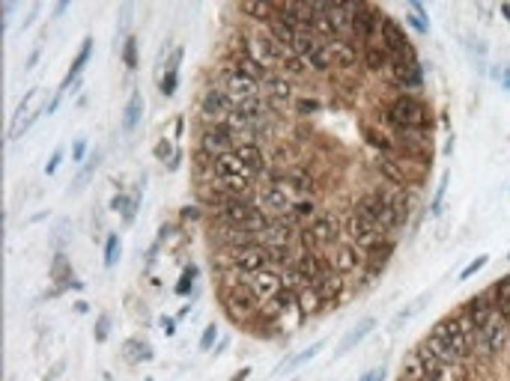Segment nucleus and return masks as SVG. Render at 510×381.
<instances>
[{"mask_svg": "<svg viewBox=\"0 0 510 381\" xmlns=\"http://www.w3.org/2000/svg\"><path fill=\"white\" fill-rule=\"evenodd\" d=\"M356 209L361 215H367L370 221H376L385 232H397L400 227L409 223V211H412V200L403 188H373L367 194H361L356 200Z\"/></svg>", "mask_w": 510, "mask_h": 381, "instance_id": "f257e3e1", "label": "nucleus"}, {"mask_svg": "<svg viewBox=\"0 0 510 381\" xmlns=\"http://www.w3.org/2000/svg\"><path fill=\"white\" fill-rule=\"evenodd\" d=\"M382 126L391 131H427L430 110L418 96H397L382 114Z\"/></svg>", "mask_w": 510, "mask_h": 381, "instance_id": "f03ea898", "label": "nucleus"}, {"mask_svg": "<svg viewBox=\"0 0 510 381\" xmlns=\"http://www.w3.org/2000/svg\"><path fill=\"white\" fill-rule=\"evenodd\" d=\"M436 340H442L448 345V349L460 357V361H465V357H472L474 352H478V334H474V324L469 322V316L465 313H460V316H451L445 322H439L433 331Z\"/></svg>", "mask_w": 510, "mask_h": 381, "instance_id": "7ed1b4c3", "label": "nucleus"}, {"mask_svg": "<svg viewBox=\"0 0 510 381\" xmlns=\"http://www.w3.org/2000/svg\"><path fill=\"white\" fill-rule=\"evenodd\" d=\"M233 107H236V102L227 96V89L209 87L201 96V102H197V119L203 126H227L233 117Z\"/></svg>", "mask_w": 510, "mask_h": 381, "instance_id": "20e7f679", "label": "nucleus"}, {"mask_svg": "<svg viewBox=\"0 0 510 381\" xmlns=\"http://www.w3.org/2000/svg\"><path fill=\"white\" fill-rule=\"evenodd\" d=\"M209 87H221V89H227V96L233 98V102H245V98H254V96H260V81L257 77H251V75H245V72H239V69H233L230 63H224L218 69V75L212 77V84Z\"/></svg>", "mask_w": 510, "mask_h": 381, "instance_id": "39448f33", "label": "nucleus"}, {"mask_svg": "<svg viewBox=\"0 0 510 381\" xmlns=\"http://www.w3.org/2000/svg\"><path fill=\"white\" fill-rule=\"evenodd\" d=\"M379 36H382V48L388 51V60H391V66H400V63H412V60H418L412 42H409V36L403 33V27L397 24L394 18H382Z\"/></svg>", "mask_w": 510, "mask_h": 381, "instance_id": "423d86ee", "label": "nucleus"}, {"mask_svg": "<svg viewBox=\"0 0 510 381\" xmlns=\"http://www.w3.org/2000/svg\"><path fill=\"white\" fill-rule=\"evenodd\" d=\"M340 239V218L331 211H316V218H310L307 230L302 232V241L307 251H319V244H331L335 248Z\"/></svg>", "mask_w": 510, "mask_h": 381, "instance_id": "0eeeda50", "label": "nucleus"}, {"mask_svg": "<svg viewBox=\"0 0 510 381\" xmlns=\"http://www.w3.org/2000/svg\"><path fill=\"white\" fill-rule=\"evenodd\" d=\"M272 253L269 248H263V244H251V248H239V251H230V268H236L242 277H254L265 271V268H272Z\"/></svg>", "mask_w": 510, "mask_h": 381, "instance_id": "6e6552de", "label": "nucleus"}, {"mask_svg": "<svg viewBox=\"0 0 510 381\" xmlns=\"http://www.w3.org/2000/svg\"><path fill=\"white\" fill-rule=\"evenodd\" d=\"M382 13L370 3H352V18H349V33L356 42H373V36L382 27Z\"/></svg>", "mask_w": 510, "mask_h": 381, "instance_id": "1a4fd4ad", "label": "nucleus"}, {"mask_svg": "<svg viewBox=\"0 0 510 381\" xmlns=\"http://www.w3.org/2000/svg\"><path fill=\"white\" fill-rule=\"evenodd\" d=\"M272 182L284 185L296 200L314 197V190H316V176L310 173L307 167H284V170H275L272 173Z\"/></svg>", "mask_w": 510, "mask_h": 381, "instance_id": "9d476101", "label": "nucleus"}, {"mask_svg": "<svg viewBox=\"0 0 510 381\" xmlns=\"http://www.w3.org/2000/svg\"><path fill=\"white\" fill-rule=\"evenodd\" d=\"M197 149L212 155V158H221V155L236 149V137H233L230 126H203L201 137H197Z\"/></svg>", "mask_w": 510, "mask_h": 381, "instance_id": "9b49d317", "label": "nucleus"}, {"mask_svg": "<svg viewBox=\"0 0 510 381\" xmlns=\"http://www.w3.org/2000/svg\"><path fill=\"white\" fill-rule=\"evenodd\" d=\"M507 331L510 328H507V322L502 316H495L490 324H483V328L478 331V352H483L486 357L502 354L507 349V340H510Z\"/></svg>", "mask_w": 510, "mask_h": 381, "instance_id": "f8f14e48", "label": "nucleus"}, {"mask_svg": "<svg viewBox=\"0 0 510 381\" xmlns=\"http://www.w3.org/2000/svg\"><path fill=\"white\" fill-rule=\"evenodd\" d=\"M293 203H296V197H293L284 185H278V182H272L265 190H260V197H257V206H260L269 218L290 215V211H293Z\"/></svg>", "mask_w": 510, "mask_h": 381, "instance_id": "ddd939ff", "label": "nucleus"}, {"mask_svg": "<svg viewBox=\"0 0 510 381\" xmlns=\"http://www.w3.org/2000/svg\"><path fill=\"white\" fill-rule=\"evenodd\" d=\"M328 51H331V60H335V69L340 72H352L356 66L361 63V42L356 39H335V42H326Z\"/></svg>", "mask_w": 510, "mask_h": 381, "instance_id": "4468645a", "label": "nucleus"}, {"mask_svg": "<svg viewBox=\"0 0 510 381\" xmlns=\"http://www.w3.org/2000/svg\"><path fill=\"white\" fill-rule=\"evenodd\" d=\"M227 310L233 313L236 319H248V316H254L257 313V307H260V301H257V295L251 292L248 286H227Z\"/></svg>", "mask_w": 510, "mask_h": 381, "instance_id": "2eb2a0df", "label": "nucleus"}, {"mask_svg": "<svg viewBox=\"0 0 510 381\" xmlns=\"http://www.w3.org/2000/svg\"><path fill=\"white\" fill-rule=\"evenodd\" d=\"M391 84L403 93H421L424 87V72H421V63L412 60V63H400V66H391Z\"/></svg>", "mask_w": 510, "mask_h": 381, "instance_id": "dca6fc26", "label": "nucleus"}, {"mask_svg": "<svg viewBox=\"0 0 510 381\" xmlns=\"http://www.w3.org/2000/svg\"><path fill=\"white\" fill-rule=\"evenodd\" d=\"M284 286V277L275 271V268H265V271H260V274H254L251 280H248V289L254 295H257V301L263 304V301H269L278 289Z\"/></svg>", "mask_w": 510, "mask_h": 381, "instance_id": "f3484780", "label": "nucleus"}, {"mask_svg": "<svg viewBox=\"0 0 510 381\" xmlns=\"http://www.w3.org/2000/svg\"><path fill=\"white\" fill-rule=\"evenodd\" d=\"M361 251L356 244H335V253H331V265H335V271H356L361 265Z\"/></svg>", "mask_w": 510, "mask_h": 381, "instance_id": "a211bd4d", "label": "nucleus"}, {"mask_svg": "<svg viewBox=\"0 0 510 381\" xmlns=\"http://www.w3.org/2000/svg\"><path fill=\"white\" fill-rule=\"evenodd\" d=\"M361 63L367 66V72H382V69L391 66L388 51L382 48V42H364L361 45Z\"/></svg>", "mask_w": 510, "mask_h": 381, "instance_id": "6ab92c4d", "label": "nucleus"}, {"mask_svg": "<svg viewBox=\"0 0 510 381\" xmlns=\"http://www.w3.org/2000/svg\"><path fill=\"white\" fill-rule=\"evenodd\" d=\"M415 354H418L421 369H424V378H427V381H445V369H448V366L442 364L439 357L427 349V343H424V345H418Z\"/></svg>", "mask_w": 510, "mask_h": 381, "instance_id": "aec40b11", "label": "nucleus"}, {"mask_svg": "<svg viewBox=\"0 0 510 381\" xmlns=\"http://www.w3.org/2000/svg\"><path fill=\"white\" fill-rule=\"evenodd\" d=\"M236 152H239V158L245 161V167L257 179L265 173V152L260 149V143H242V147H236Z\"/></svg>", "mask_w": 510, "mask_h": 381, "instance_id": "412c9836", "label": "nucleus"}, {"mask_svg": "<svg viewBox=\"0 0 510 381\" xmlns=\"http://www.w3.org/2000/svg\"><path fill=\"white\" fill-rule=\"evenodd\" d=\"M265 89H269V96H272L278 105H286V102L293 98V93H296L290 77H286V75H278V72H275L269 81H265Z\"/></svg>", "mask_w": 510, "mask_h": 381, "instance_id": "4be33fe9", "label": "nucleus"}, {"mask_svg": "<svg viewBox=\"0 0 510 381\" xmlns=\"http://www.w3.org/2000/svg\"><path fill=\"white\" fill-rule=\"evenodd\" d=\"M493 304H495V310H498V316H502L504 322H507V328H510V277H502L498 283L493 286Z\"/></svg>", "mask_w": 510, "mask_h": 381, "instance_id": "5701e85b", "label": "nucleus"}, {"mask_svg": "<svg viewBox=\"0 0 510 381\" xmlns=\"http://www.w3.org/2000/svg\"><path fill=\"white\" fill-rule=\"evenodd\" d=\"M323 307H326V301L314 286L298 289V310H302L305 316H316V313H323Z\"/></svg>", "mask_w": 510, "mask_h": 381, "instance_id": "b1692460", "label": "nucleus"}, {"mask_svg": "<svg viewBox=\"0 0 510 381\" xmlns=\"http://www.w3.org/2000/svg\"><path fill=\"white\" fill-rule=\"evenodd\" d=\"M343 286H347V280H343V274H340V271H331V274L323 280V283L316 286V292L323 295L326 304H335V301L343 295Z\"/></svg>", "mask_w": 510, "mask_h": 381, "instance_id": "393cba45", "label": "nucleus"}, {"mask_svg": "<svg viewBox=\"0 0 510 381\" xmlns=\"http://www.w3.org/2000/svg\"><path fill=\"white\" fill-rule=\"evenodd\" d=\"M364 140H367L370 147H373L376 152H382V155H391V152L397 149L391 134H385L382 128H376V126H364Z\"/></svg>", "mask_w": 510, "mask_h": 381, "instance_id": "a878e982", "label": "nucleus"}, {"mask_svg": "<svg viewBox=\"0 0 510 381\" xmlns=\"http://www.w3.org/2000/svg\"><path fill=\"white\" fill-rule=\"evenodd\" d=\"M242 13L254 18L257 24H272L278 18V3H242Z\"/></svg>", "mask_w": 510, "mask_h": 381, "instance_id": "bb28decb", "label": "nucleus"}, {"mask_svg": "<svg viewBox=\"0 0 510 381\" xmlns=\"http://www.w3.org/2000/svg\"><path fill=\"white\" fill-rule=\"evenodd\" d=\"M305 63H307L310 72H331V69H335V60H331V51H328L326 42H319L316 48L310 51V57Z\"/></svg>", "mask_w": 510, "mask_h": 381, "instance_id": "cd10ccee", "label": "nucleus"}, {"mask_svg": "<svg viewBox=\"0 0 510 381\" xmlns=\"http://www.w3.org/2000/svg\"><path fill=\"white\" fill-rule=\"evenodd\" d=\"M90 54H93V39L87 36L84 39V45H81V54L72 60V69H69V75H66V81H63V89H69L75 81H78V75L84 72V66H87V60H90Z\"/></svg>", "mask_w": 510, "mask_h": 381, "instance_id": "c85d7f7f", "label": "nucleus"}, {"mask_svg": "<svg viewBox=\"0 0 510 381\" xmlns=\"http://www.w3.org/2000/svg\"><path fill=\"white\" fill-rule=\"evenodd\" d=\"M373 328H376V319H361V322L356 324V328H352V331H349V337H347V340H343V343H340V349H337V352H340V354H347V352H352V349H356V345H358V343H361L364 337H367V334H370Z\"/></svg>", "mask_w": 510, "mask_h": 381, "instance_id": "c756f323", "label": "nucleus"}, {"mask_svg": "<svg viewBox=\"0 0 510 381\" xmlns=\"http://www.w3.org/2000/svg\"><path fill=\"white\" fill-rule=\"evenodd\" d=\"M180 60H182V48H176L173 60L168 66V72H164V77H161V93L164 96H173L176 93V84H180Z\"/></svg>", "mask_w": 510, "mask_h": 381, "instance_id": "7c9ffc66", "label": "nucleus"}, {"mask_svg": "<svg viewBox=\"0 0 510 381\" xmlns=\"http://www.w3.org/2000/svg\"><path fill=\"white\" fill-rule=\"evenodd\" d=\"M140 117H143V98L138 96V93H131L129 96V105H126V131H135L138 128V122H140Z\"/></svg>", "mask_w": 510, "mask_h": 381, "instance_id": "2f4dec72", "label": "nucleus"}, {"mask_svg": "<svg viewBox=\"0 0 510 381\" xmlns=\"http://www.w3.org/2000/svg\"><path fill=\"white\" fill-rule=\"evenodd\" d=\"M323 345H326V343H323V340H319V343H314V345H310V349H305V352H298V354L293 357V361H286V364L281 366V373H293V369H296V366H305V364L310 361V357H314V354H319V352H323Z\"/></svg>", "mask_w": 510, "mask_h": 381, "instance_id": "473e14b6", "label": "nucleus"}, {"mask_svg": "<svg viewBox=\"0 0 510 381\" xmlns=\"http://www.w3.org/2000/svg\"><path fill=\"white\" fill-rule=\"evenodd\" d=\"M290 218H296V221H305V218H316V203L310 197H305V200H296L293 203V211H290Z\"/></svg>", "mask_w": 510, "mask_h": 381, "instance_id": "72a5a7b5", "label": "nucleus"}, {"mask_svg": "<svg viewBox=\"0 0 510 381\" xmlns=\"http://www.w3.org/2000/svg\"><path fill=\"white\" fill-rule=\"evenodd\" d=\"M138 206H140V188L135 190V194H131V200H126V206L119 209V211H123V223H126V227H131V223H135Z\"/></svg>", "mask_w": 510, "mask_h": 381, "instance_id": "f704fd0d", "label": "nucleus"}, {"mask_svg": "<svg viewBox=\"0 0 510 381\" xmlns=\"http://www.w3.org/2000/svg\"><path fill=\"white\" fill-rule=\"evenodd\" d=\"M123 60H126V66H129V72H135V69H138V39H135V36H129V39H126Z\"/></svg>", "mask_w": 510, "mask_h": 381, "instance_id": "c9c22d12", "label": "nucleus"}, {"mask_svg": "<svg viewBox=\"0 0 510 381\" xmlns=\"http://www.w3.org/2000/svg\"><path fill=\"white\" fill-rule=\"evenodd\" d=\"M119 260V235H108L105 239V265L110 268Z\"/></svg>", "mask_w": 510, "mask_h": 381, "instance_id": "e433bc0d", "label": "nucleus"}, {"mask_svg": "<svg viewBox=\"0 0 510 381\" xmlns=\"http://www.w3.org/2000/svg\"><path fill=\"white\" fill-rule=\"evenodd\" d=\"M194 277H197V265H188L182 271V277H180V283H176V295H188V292H191Z\"/></svg>", "mask_w": 510, "mask_h": 381, "instance_id": "4c0bfd02", "label": "nucleus"}, {"mask_svg": "<svg viewBox=\"0 0 510 381\" xmlns=\"http://www.w3.org/2000/svg\"><path fill=\"white\" fill-rule=\"evenodd\" d=\"M486 262H490V260H486V256H474V260H472V262H469V265H465L462 271H460V280H469V277H474V274H478Z\"/></svg>", "mask_w": 510, "mask_h": 381, "instance_id": "58836bf2", "label": "nucleus"}, {"mask_svg": "<svg viewBox=\"0 0 510 381\" xmlns=\"http://www.w3.org/2000/svg\"><path fill=\"white\" fill-rule=\"evenodd\" d=\"M176 152H180V149H173L170 140H159V147H155V158H159V161H170Z\"/></svg>", "mask_w": 510, "mask_h": 381, "instance_id": "ea45409f", "label": "nucleus"}, {"mask_svg": "<svg viewBox=\"0 0 510 381\" xmlns=\"http://www.w3.org/2000/svg\"><path fill=\"white\" fill-rule=\"evenodd\" d=\"M215 340H218V328H215V324H206V331H203V337H201V352L212 349Z\"/></svg>", "mask_w": 510, "mask_h": 381, "instance_id": "a19ab883", "label": "nucleus"}, {"mask_svg": "<svg viewBox=\"0 0 510 381\" xmlns=\"http://www.w3.org/2000/svg\"><path fill=\"white\" fill-rule=\"evenodd\" d=\"M108 331H110V319L108 316H99V322H96V340L105 343L108 340Z\"/></svg>", "mask_w": 510, "mask_h": 381, "instance_id": "79ce46f5", "label": "nucleus"}, {"mask_svg": "<svg viewBox=\"0 0 510 381\" xmlns=\"http://www.w3.org/2000/svg\"><path fill=\"white\" fill-rule=\"evenodd\" d=\"M126 352H135L138 361H147V357H150V349H147V345H143V343H135V340L126 343Z\"/></svg>", "mask_w": 510, "mask_h": 381, "instance_id": "37998d69", "label": "nucleus"}, {"mask_svg": "<svg viewBox=\"0 0 510 381\" xmlns=\"http://www.w3.org/2000/svg\"><path fill=\"white\" fill-rule=\"evenodd\" d=\"M296 110L298 114H314V110H319V105L310 102V98H296Z\"/></svg>", "mask_w": 510, "mask_h": 381, "instance_id": "c03bdc74", "label": "nucleus"}, {"mask_svg": "<svg viewBox=\"0 0 510 381\" xmlns=\"http://www.w3.org/2000/svg\"><path fill=\"white\" fill-rule=\"evenodd\" d=\"M63 164V149H54L51 152V158H48V167H45V173H57V167Z\"/></svg>", "mask_w": 510, "mask_h": 381, "instance_id": "a18cd8bd", "label": "nucleus"}, {"mask_svg": "<svg viewBox=\"0 0 510 381\" xmlns=\"http://www.w3.org/2000/svg\"><path fill=\"white\" fill-rule=\"evenodd\" d=\"M54 277H60V280H69V265H66V260H63V256L57 260V265H54Z\"/></svg>", "mask_w": 510, "mask_h": 381, "instance_id": "49530a36", "label": "nucleus"}, {"mask_svg": "<svg viewBox=\"0 0 510 381\" xmlns=\"http://www.w3.org/2000/svg\"><path fill=\"white\" fill-rule=\"evenodd\" d=\"M84 155H87V143H84V140H75V149H72V158H75L78 164H81V158H84Z\"/></svg>", "mask_w": 510, "mask_h": 381, "instance_id": "de8ad7c7", "label": "nucleus"}, {"mask_svg": "<svg viewBox=\"0 0 510 381\" xmlns=\"http://www.w3.org/2000/svg\"><path fill=\"white\" fill-rule=\"evenodd\" d=\"M409 24H412V27H415L418 33H427V21H424V18H418L415 13H412V15H409Z\"/></svg>", "mask_w": 510, "mask_h": 381, "instance_id": "09e8293b", "label": "nucleus"}, {"mask_svg": "<svg viewBox=\"0 0 510 381\" xmlns=\"http://www.w3.org/2000/svg\"><path fill=\"white\" fill-rule=\"evenodd\" d=\"M376 378H382V369H373V373H364L361 375V381H376Z\"/></svg>", "mask_w": 510, "mask_h": 381, "instance_id": "8fccbe9b", "label": "nucleus"}, {"mask_svg": "<svg viewBox=\"0 0 510 381\" xmlns=\"http://www.w3.org/2000/svg\"><path fill=\"white\" fill-rule=\"evenodd\" d=\"M180 158H182V155H180V152H176V155H173V158L168 161V170H176V167H180Z\"/></svg>", "mask_w": 510, "mask_h": 381, "instance_id": "3c124183", "label": "nucleus"}, {"mask_svg": "<svg viewBox=\"0 0 510 381\" xmlns=\"http://www.w3.org/2000/svg\"><path fill=\"white\" fill-rule=\"evenodd\" d=\"M248 373H251V369H248V366H245V369H239V373H236V375H233V381H245V378H248Z\"/></svg>", "mask_w": 510, "mask_h": 381, "instance_id": "603ef678", "label": "nucleus"}, {"mask_svg": "<svg viewBox=\"0 0 510 381\" xmlns=\"http://www.w3.org/2000/svg\"><path fill=\"white\" fill-rule=\"evenodd\" d=\"M502 13H504V18H510V3H504V6H502Z\"/></svg>", "mask_w": 510, "mask_h": 381, "instance_id": "864d4df0", "label": "nucleus"}, {"mask_svg": "<svg viewBox=\"0 0 510 381\" xmlns=\"http://www.w3.org/2000/svg\"><path fill=\"white\" fill-rule=\"evenodd\" d=\"M397 381H412V378H409V375H400V378H397Z\"/></svg>", "mask_w": 510, "mask_h": 381, "instance_id": "5fc2aeb1", "label": "nucleus"}, {"mask_svg": "<svg viewBox=\"0 0 510 381\" xmlns=\"http://www.w3.org/2000/svg\"><path fill=\"white\" fill-rule=\"evenodd\" d=\"M507 87H510V77H507Z\"/></svg>", "mask_w": 510, "mask_h": 381, "instance_id": "6e6d98bb", "label": "nucleus"}, {"mask_svg": "<svg viewBox=\"0 0 510 381\" xmlns=\"http://www.w3.org/2000/svg\"><path fill=\"white\" fill-rule=\"evenodd\" d=\"M507 260H510V253H507Z\"/></svg>", "mask_w": 510, "mask_h": 381, "instance_id": "4d7b16f0", "label": "nucleus"}]
</instances>
